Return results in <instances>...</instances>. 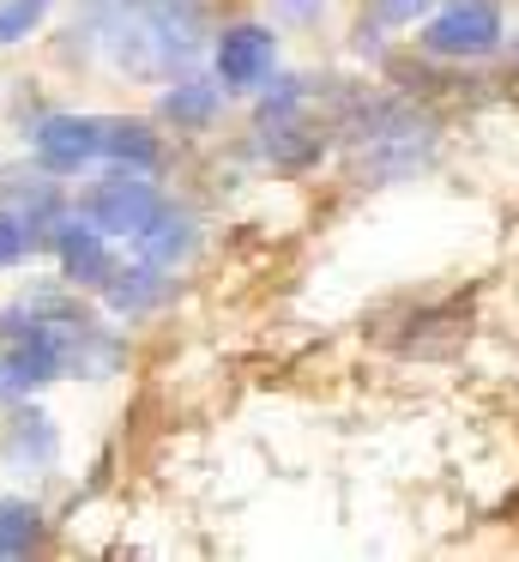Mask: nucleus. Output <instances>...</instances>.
<instances>
[{
    "label": "nucleus",
    "instance_id": "13",
    "mask_svg": "<svg viewBox=\"0 0 519 562\" xmlns=\"http://www.w3.org/2000/svg\"><path fill=\"white\" fill-rule=\"evenodd\" d=\"M103 158L157 176L163 170V134L145 115H103Z\"/></svg>",
    "mask_w": 519,
    "mask_h": 562
},
{
    "label": "nucleus",
    "instance_id": "19",
    "mask_svg": "<svg viewBox=\"0 0 519 562\" xmlns=\"http://www.w3.org/2000/svg\"><path fill=\"white\" fill-rule=\"evenodd\" d=\"M272 13L284 19V25H314V19L326 13V0H272Z\"/></svg>",
    "mask_w": 519,
    "mask_h": 562
},
{
    "label": "nucleus",
    "instance_id": "7",
    "mask_svg": "<svg viewBox=\"0 0 519 562\" xmlns=\"http://www.w3.org/2000/svg\"><path fill=\"white\" fill-rule=\"evenodd\" d=\"M0 212H12V218L36 236V248H43V236L55 231V218L67 212V188H60V176L43 170V164H0Z\"/></svg>",
    "mask_w": 519,
    "mask_h": 562
},
{
    "label": "nucleus",
    "instance_id": "8",
    "mask_svg": "<svg viewBox=\"0 0 519 562\" xmlns=\"http://www.w3.org/2000/svg\"><path fill=\"white\" fill-rule=\"evenodd\" d=\"M55 460H60L55 417H48L43 405L19 400V405H12V417L0 424V465L19 472V477H48V472H55Z\"/></svg>",
    "mask_w": 519,
    "mask_h": 562
},
{
    "label": "nucleus",
    "instance_id": "12",
    "mask_svg": "<svg viewBox=\"0 0 519 562\" xmlns=\"http://www.w3.org/2000/svg\"><path fill=\"white\" fill-rule=\"evenodd\" d=\"M169 291H176V279H169L163 267H151V260H133V267L115 260V272L103 279V303H109V315H121V321H139V315H151V308H163Z\"/></svg>",
    "mask_w": 519,
    "mask_h": 562
},
{
    "label": "nucleus",
    "instance_id": "18",
    "mask_svg": "<svg viewBox=\"0 0 519 562\" xmlns=\"http://www.w3.org/2000/svg\"><path fill=\"white\" fill-rule=\"evenodd\" d=\"M381 25H417V19L435 13V0H369Z\"/></svg>",
    "mask_w": 519,
    "mask_h": 562
},
{
    "label": "nucleus",
    "instance_id": "11",
    "mask_svg": "<svg viewBox=\"0 0 519 562\" xmlns=\"http://www.w3.org/2000/svg\"><path fill=\"white\" fill-rule=\"evenodd\" d=\"M253 134H260V151L266 164H278V170H314V164L326 158V146H332V127H314L308 110L302 115H284V122H253Z\"/></svg>",
    "mask_w": 519,
    "mask_h": 562
},
{
    "label": "nucleus",
    "instance_id": "4",
    "mask_svg": "<svg viewBox=\"0 0 519 562\" xmlns=\"http://www.w3.org/2000/svg\"><path fill=\"white\" fill-rule=\"evenodd\" d=\"M31 158L55 176H79L103 158V115H79V110H48L24 127Z\"/></svg>",
    "mask_w": 519,
    "mask_h": 562
},
{
    "label": "nucleus",
    "instance_id": "17",
    "mask_svg": "<svg viewBox=\"0 0 519 562\" xmlns=\"http://www.w3.org/2000/svg\"><path fill=\"white\" fill-rule=\"evenodd\" d=\"M31 248H36V236L24 231L12 212H0V272H12V267H24L31 260Z\"/></svg>",
    "mask_w": 519,
    "mask_h": 562
},
{
    "label": "nucleus",
    "instance_id": "2",
    "mask_svg": "<svg viewBox=\"0 0 519 562\" xmlns=\"http://www.w3.org/2000/svg\"><path fill=\"white\" fill-rule=\"evenodd\" d=\"M163 206H169L163 188H157L145 170H127V164H115V170L97 176V182L79 194V212L103 236H139V231H151Z\"/></svg>",
    "mask_w": 519,
    "mask_h": 562
},
{
    "label": "nucleus",
    "instance_id": "14",
    "mask_svg": "<svg viewBox=\"0 0 519 562\" xmlns=\"http://www.w3.org/2000/svg\"><path fill=\"white\" fill-rule=\"evenodd\" d=\"M133 248H139V260H151V267L176 272L181 260H188L193 248H200V224H193L188 212L163 206V212H157V224H151V231H139V236H133Z\"/></svg>",
    "mask_w": 519,
    "mask_h": 562
},
{
    "label": "nucleus",
    "instance_id": "16",
    "mask_svg": "<svg viewBox=\"0 0 519 562\" xmlns=\"http://www.w3.org/2000/svg\"><path fill=\"white\" fill-rule=\"evenodd\" d=\"M48 19V0H0V49L24 43Z\"/></svg>",
    "mask_w": 519,
    "mask_h": 562
},
{
    "label": "nucleus",
    "instance_id": "3",
    "mask_svg": "<svg viewBox=\"0 0 519 562\" xmlns=\"http://www.w3.org/2000/svg\"><path fill=\"white\" fill-rule=\"evenodd\" d=\"M278 67V37L272 25H253V19H236V25L212 31V79L224 86V98H248L272 79Z\"/></svg>",
    "mask_w": 519,
    "mask_h": 562
},
{
    "label": "nucleus",
    "instance_id": "5",
    "mask_svg": "<svg viewBox=\"0 0 519 562\" xmlns=\"http://www.w3.org/2000/svg\"><path fill=\"white\" fill-rule=\"evenodd\" d=\"M501 43V13L495 0H447L441 13L422 25V49L441 61H483Z\"/></svg>",
    "mask_w": 519,
    "mask_h": 562
},
{
    "label": "nucleus",
    "instance_id": "10",
    "mask_svg": "<svg viewBox=\"0 0 519 562\" xmlns=\"http://www.w3.org/2000/svg\"><path fill=\"white\" fill-rule=\"evenodd\" d=\"M217 115H224V86H217V79L176 74L157 91V122H169L176 134H205Z\"/></svg>",
    "mask_w": 519,
    "mask_h": 562
},
{
    "label": "nucleus",
    "instance_id": "9",
    "mask_svg": "<svg viewBox=\"0 0 519 562\" xmlns=\"http://www.w3.org/2000/svg\"><path fill=\"white\" fill-rule=\"evenodd\" d=\"M48 381H60L55 327H36V333H19V339H0V405L31 400L36 387H48Z\"/></svg>",
    "mask_w": 519,
    "mask_h": 562
},
{
    "label": "nucleus",
    "instance_id": "1",
    "mask_svg": "<svg viewBox=\"0 0 519 562\" xmlns=\"http://www.w3.org/2000/svg\"><path fill=\"white\" fill-rule=\"evenodd\" d=\"M84 37L103 43L121 74L163 86L205 55L212 19L205 0H84Z\"/></svg>",
    "mask_w": 519,
    "mask_h": 562
},
{
    "label": "nucleus",
    "instance_id": "6",
    "mask_svg": "<svg viewBox=\"0 0 519 562\" xmlns=\"http://www.w3.org/2000/svg\"><path fill=\"white\" fill-rule=\"evenodd\" d=\"M43 248L55 255L60 279L72 284V291H103V279L115 272V248H109V236L97 231L91 218H84L79 206H67L55 218V231L43 236Z\"/></svg>",
    "mask_w": 519,
    "mask_h": 562
},
{
    "label": "nucleus",
    "instance_id": "15",
    "mask_svg": "<svg viewBox=\"0 0 519 562\" xmlns=\"http://www.w3.org/2000/svg\"><path fill=\"white\" fill-rule=\"evenodd\" d=\"M43 538H48V514L31 496H0V562L43 550Z\"/></svg>",
    "mask_w": 519,
    "mask_h": 562
},
{
    "label": "nucleus",
    "instance_id": "20",
    "mask_svg": "<svg viewBox=\"0 0 519 562\" xmlns=\"http://www.w3.org/2000/svg\"><path fill=\"white\" fill-rule=\"evenodd\" d=\"M357 55H381V19H374V25L362 19L357 25Z\"/></svg>",
    "mask_w": 519,
    "mask_h": 562
}]
</instances>
